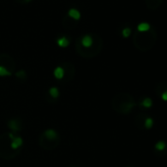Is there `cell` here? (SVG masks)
I'll list each match as a JSON object with an SVG mask.
<instances>
[{
  "instance_id": "obj_1",
  "label": "cell",
  "mask_w": 167,
  "mask_h": 167,
  "mask_svg": "<svg viewBox=\"0 0 167 167\" xmlns=\"http://www.w3.org/2000/svg\"><path fill=\"white\" fill-rule=\"evenodd\" d=\"M119 99V103H116V109L122 113H129L135 107V101L128 95H121L117 97Z\"/></svg>"
},
{
  "instance_id": "obj_2",
  "label": "cell",
  "mask_w": 167,
  "mask_h": 167,
  "mask_svg": "<svg viewBox=\"0 0 167 167\" xmlns=\"http://www.w3.org/2000/svg\"><path fill=\"white\" fill-rule=\"evenodd\" d=\"M138 120L139 125L145 129H150L153 125V119L145 113H141L140 116H138Z\"/></svg>"
},
{
  "instance_id": "obj_3",
  "label": "cell",
  "mask_w": 167,
  "mask_h": 167,
  "mask_svg": "<svg viewBox=\"0 0 167 167\" xmlns=\"http://www.w3.org/2000/svg\"><path fill=\"white\" fill-rule=\"evenodd\" d=\"M155 91L162 100L167 101V81L160 82L156 86Z\"/></svg>"
},
{
  "instance_id": "obj_4",
  "label": "cell",
  "mask_w": 167,
  "mask_h": 167,
  "mask_svg": "<svg viewBox=\"0 0 167 167\" xmlns=\"http://www.w3.org/2000/svg\"><path fill=\"white\" fill-rule=\"evenodd\" d=\"M137 30L139 32H148L151 30V27L149 23H141L138 25Z\"/></svg>"
},
{
  "instance_id": "obj_5",
  "label": "cell",
  "mask_w": 167,
  "mask_h": 167,
  "mask_svg": "<svg viewBox=\"0 0 167 167\" xmlns=\"http://www.w3.org/2000/svg\"><path fill=\"white\" fill-rule=\"evenodd\" d=\"M155 152H163V151H167V145L164 142H157L155 145Z\"/></svg>"
},
{
  "instance_id": "obj_6",
  "label": "cell",
  "mask_w": 167,
  "mask_h": 167,
  "mask_svg": "<svg viewBox=\"0 0 167 167\" xmlns=\"http://www.w3.org/2000/svg\"><path fill=\"white\" fill-rule=\"evenodd\" d=\"M82 44L84 47H91L92 45V37L91 36H85L82 38Z\"/></svg>"
},
{
  "instance_id": "obj_7",
  "label": "cell",
  "mask_w": 167,
  "mask_h": 167,
  "mask_svg": "<svg viewBox=\"0 0 167 167\" xmlns=\"http://www.w3.org/2000/svg\"><path fill=\"white\" fill-rule=\"evenodd\" d=\"M140 105H141L142 107H144V108H150V106L152 105V100L150 97H144L141 100V102H140Z\"/></svg>"
},
{
  "instance_id": "obj_8",
  "label": "cell",
  "mask_w": 167,
  "mask_h": 167,
  "mask_svg": "<svg viewBox=\"0 0 167 167\" xmlns=\"http://www.w3.org/2000/svg\"><path fill=\"white\" fill-rule=\"evenodd\" d=\"M57 44L60 47H67V46L69 45V39L66 37H62L57 39Z\"/></svg>"
},
{
  "instance_id": "obj_9",
  "label": "cell",
  "mask_w": 167,
  "mask_h": 167,
  "mask_svg": "<svg viewBox=\"0 0 167 167\" xmlns=\"http://www.w3.org/2000/svg\"><path fill=\"white\" fill-rule=\"evenodd\" d=\"M68 15H69L70 17H72L73 19H75V20H79L80 18H81V13H80V12H79L77 9H75V8L70 9L69 12H68Z\"/></svg>"
},
{
  "instance_id": "obj_10",
  "label": "cell",
  "mask_w": 167,
  "mask_h": 167,
  "mask_svg": "<svg viewBox=\"0 0 167 167\" xmlns=\"http://www.w3.org/2000/svg\"><path fill=\"white\" fill-rule=\"evenodd\" d=\"M22 144H23V140L21 138H14L12 140L11 146L13 149H18L20 145H22Z\"/></svg>"
},
{
  "instance_id": "obj_11",
  "label": "cell",
  "mask_w": 167,
  "mask_h": 167,
  "mask_svg": "<svg viewBox=\"0 0 167 167\" xmlns=\"http://www.w3.org/2000/svg\"><path fill=\"white\" fill-rule=\"evenodd\" d=\"M54 76L57 79H62L64 77V70L61 68V67H57V68L54 70Z\"/></svg>"
},
{
  "instance_id": "obj_12",
  "label": "cell",
  "mask_w": 167,
  "mask_h": 167,
  "mask_svg": "<svg viewBox=\"0 0 167 167\" xmlns=\"http://www.w3.org/2000/svg\"><path fill=\"white\" fill-rule=\"evenodd\" d=\"M45 135H46V137H47L48 139H55L56 138V135L57 134L53 131V130H48V131H46L45 132Z\"/></svg>"
},
{
  "instance_id": "obj_13",
  "label": "cell",
  "mask_w": 167,
  "mask_h": 167,
  "mask_svg": "<svg viewBox=\"0 0 167 167\" xmlns=\"http://www.w3.org/2000/svg\"><path fill=\"white\" fill-rule=\"evenodd\" d=\"M10 75H11V73L7 69H5L2 66H0V76H10Z\"/></svg>"
},
{
  "instance_id": "obj_14",
  "label": "cell",
  "mask_w": 167,
  "mask_h": 167,
  "mask_svg": "<svg viewBox=\"0 0 167 167\" xmlns=\"http://www.w3.org/2000/svg\"><path fill=\"white\" fill-rule=\"evenodd\" d=\"M131 32H132V30L130 28H124L123 31H122V36L124 37H129L130 35H131Z\"/></svg>"
},
{
  "instance_id": "obj_15",
  "label": "cell",
  "mask_w": 167,
  "mask_h": 167,
  "mask_svg": "<svg viewBox=\"0 0 167 167\" xmlns=\"http://www.w3.org/2000/svg\"><path fill=\"white\" fill-rule=\"evenodd\" d=\"M49 93H50V96H53V97H58V96H59V91L56 88H51L49 90Z\"/></svg>"
},
{
  "instance_id": "obj_16",
  "label": "cell",
  "mask_w": 167,
  "mask_h": 167,
  "mask_svg": "<svg viewBox=\"0 0 167 167\" xmlns=\"http://www.w3.org/2000/svg\"><path fill=\"white\" fill-rule=\"evenodd\" d=\"M9 125H10V128H11V129H13V130H15V131H17V130L19 129L18 127H17V124H16V122H15V121H11Z\"/></svg>"
},
{
  "instance_id": "obj_17",
  "label": "cell",
  "mask_w": 167,
  "mask_h": 167,
  "mask_svg": "<svg viewBox=\"0 0 167 167\" xmlns=\"http://www.w3.org/2000/svg\"><path fill=\"white\" fill-rule=\"evenodd\" d=\"M27 1H29V0H27Z\"/></svg>"
}]
</instances>
